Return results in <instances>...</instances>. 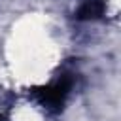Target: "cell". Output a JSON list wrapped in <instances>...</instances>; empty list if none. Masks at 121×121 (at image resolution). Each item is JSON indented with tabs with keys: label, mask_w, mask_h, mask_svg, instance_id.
I'll return each mask as SVG.
<instances>
[{
	"label": "cell",
	"mask_w": 121,
	"mask_h": 121,
	"mask_svg": "<svg viewBox=\"0 0 121 121\" xmlns=\"http://www.w3.org/2000/svg\"><path fill=\"white\" fill-rule=\"evenodd\" d=\"M70 85H72V81H70L68 78H60L59 81H55V83L40 89L36 95H38L40 102H42L45 108L57 110V108H60V106L64 104V98H66V95L70 93Z\"/></svg>",
	"instance_id": "obj_1"
},
{
	"label": "cell",
	"mask_w": 121,
	"mask_h": 121,
	"mask_svg": "<svg viewBox=\"0 0 121 121\" xmlns=\"http://www.w3.org/2000/svg\"><path fill=\"white\" fill-rule=\"evenodd\" d=\"M102 13H104V2H102V0H83L81 6L78 8L76 17L87 21V19H96V17H100Z\"/></svg>",
	"instance_id": "obj_2"
}]
</instances>
